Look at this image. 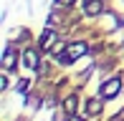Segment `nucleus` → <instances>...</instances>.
Wrapping results in <instances>:
<instances>
[{"label": "nucleus", "mask_w": 124, "mask_h": 121, "mask_svg": "<svg viewBox=\"0 0 124 121\" xmlns=\"http://www.w3.org/2000/svg\"><path fill=\"white\" fill-rule=\"evenodd\" d=\"M99 10H101V3H99V0H89V3H86V13H99Z\"/></svg>", "instance_id": "obj_4"}, {"label": "nucleus", "mask_w": 124, "mask_h": 121, "mask_svg": "<svg viewBox=\"0 0 124 121\" xmlns=\"http://www.w3.org/2000/svg\"><path fill=\"white\" fill-rule=\"evenodd\" d=\"M84 53H86V43H74V46L69 48L71 58H78V56H84Z\"/></svg>", "instance_id": "obj_2"}, {"label": "nucleus", "mask_w": 124, "mask_h": 121, "mask_svg": "<svg viewBox=\"0 0 124 121\" xmlns=\"http://www.w3.org/2000/svg\"><path fill=\"white\" fill-rule=\"evenodd\" d=\"M53 38H56V33H53V30H46V35H43V43H41V48H48L51 43H53Z\"/></svg>", "instance_id": "obj_5"}, {"label": "nucleus", "mask_w": 124, "mask_h": 121, "mask_svg": "<svg viewBox=\"0 0 124 121\" xmlns=\"http://www.w3.org/2000/svg\"><path fill=\"white\" fill-rule=\"evenodd\" d=\"M13 66H15V53L8 51V56H5V68H13Z\"/></svg>", "instance_id": "obj_6"}, {"label": "nucleus", "mask_w": 124, "mask_h": 121, "mask_svg": "<svg viewBox=\"0 0 124 121\" xmlns=\"http://www.w3.org/2000/svg\"><path fill=\"white\" fill-rule=\"evenodd\" d=\"M74 106H76V96H71L69 101H66V111H74Z\"/></svg>", "instance_id": "obj_8"}, {"label": "nucleus", "mask_w": 124, "mask_h": 121, "mask_svg": "<svg viewBox=\"0 0 124 121\" xmlns=\"http://www.w3.org/2000/svg\"><path fill=\"white\" fill-rule=\"evenodd\" d=\"M89 114H99V101H96V98L89 101Z\"/></svg>", "instance_id": "obj_7"}, {"label": "nucleus", "mask_w": 124, "mask_h": 121, "mask_svg": "<svg viewBox=\"0 0 124 121\" xmlns=\"http://www.w3.org/2000/svg\"><path fill=\"white\" fill-rule=\"evenodd\" d=\"M25 63L31 66V68H36L38 66V53L36 51H25Z\"/></svg>", "instance_id": "obj_3"}, {"label": "nucleus", "mask_w": 124, "mask_h": 121, "mask_svg": "<svg viewBox=\"0 0 124 121\" xmlns=\"http://www.w3.org/2000/svg\"><path fill=\"white\" fill-rule=\"evenodd\" d=\"M58 3H74V0H58Z\"/></svg>", "instance_id": "obj_9"}, {"label": "nucleus", "mask_w": 124, "mask_h": 121, "mask_svg": "<svg viewBox=\"0 0 124 121\" xmlns=\"http://www.w3.org/2000/svg\"><path fill=\"white\" fill-rule=\"evenodd\" d=\"M69 121H81V119H69Z\"/></svg>", "instance_id": "obj_10"}, {"label": "nucleus", "mask_w": 124, "mask_h": 121, "mask_svg": "<svg viewBox=\"0 0 124 121\" xmlns=\"http://www.w3.org/2000/svg\"><path fill=\"white\" fill-rule=\"evenodd\" d=\"M119 88H122V81L119 78H111V81H106V83L101 86V96H104V98H114Z\"/></svg>", "instance_id": "obj_1"}]
</instances>
